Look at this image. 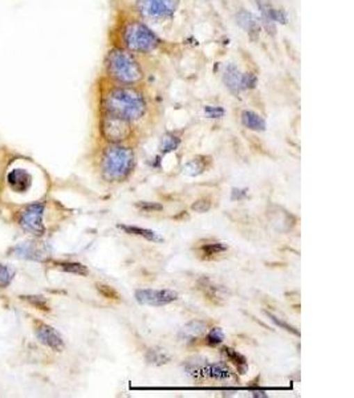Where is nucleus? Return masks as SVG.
Instances as JSON below:
<instances>
[{"label": "nucleus", "mask_w": 354, "mask_h": 398, "mask_svg": "<svg viewBox=\"0 0 354 398\" xmlns=\"http://www.w3.org/2000/svg\"><path fill=\"white\" fill-rule=\"evenodd\" d=\"M56 267H58L60 270L74 273V275H80V276H86L89 273V271L84 264L76 263V262H58L56 263Z\"/></svg>", "instance_id": "nucleus-26"}, {"label": "nucleus", "mask_w": 354, "mask_h": 398, "mask_svg": "<svg viewBox=\"0 0 354 398\" xmlns=\"http://www.w3.org/2000/svg\"><path fill=\"white\" fill-rule=\"evenodd\" d=\"M266 315H267V317H268L269 320H271L276 327L284 329V331H287V332H289V333H292V335H295V336H300V332H298L296 328L293 327V326H291L289 323H287L284 319L279 317L277 315L269 312V311H266Z\"/></svg>", "instance_id": "nucleus-27"}, {"label": "nucleus", "mask_w": 354, "mask_h": 398, "mask_svg": "<svg viewBox=\"0 0 354 398\" xmlns=\"http://www.w3.org/2000/svg\"><path fill=\"white\" fill-rule=\"evenodd\" d=\"M104 70L108 79L117 86H138L145 76L140 61L122 47H113L108 51Z\"/></svg>", "instance_id": "nucleus-2"}, {"label": "nucleus", "mask_w": 354, "mask_h": 398, "mask_svg": "<svg viewBox=\"0 0 354 398\" xmlns=\"http://www.w3.org/2000/svg\"><path fill=\"white\" fill-rule=\"evenodd\" d=\"M191 209H193L195 213H207V212H210V209H211V200L209 198L198 199V200H195V202L193 203Z\"/></svg>", "instance_id": "nucleus-33"}, {"label": "nucleus", "mask_w": 354, "mask_h": 398, "mask_svg": "<svg viewBox=\"0 0 354 398\" xmlns=\"http://www.w3.org/2000/svg\"><path fill=\"white\" fill-rule=\"evenodd\" d=\"M16 253H17V255L29 257V259H40L42 257V248L39 247L38 243H23L22 246L16 247Z\"/></svg>", "instance_id": "nucleus-25"}, {"label": "nucleus", "mask_w": 354, "mask_h": 398, "mask_svg": "<svg viewBox=\"0 0 354 398\" xmlns=\"http://www.w3.org/2000/svg\"><path fill=\"white\" fill-rule=\"evenodd\" d=\"M99 105L102 113L113 114L130 122L141 120L147 112L146 97L137 86H108L101 93Z\"/></svg>", "instance_id": "nucleus-1"}, {"label": "nucleus", "mask_w": 354, "mask_h": 398, "mask_svg": "<svg viewBox=\"0 0 354 398\" xmlns=\"http://www.w3.org/2000/svg\"><path fill=\"white\" fill-rule=\"evenodd\" d=\"M134 298L141 305H150V307H165L178 300V292L162 288V289H153V288H141L134 292Z\"/></svg>", "instance_id": "nucleus-8"}, {"label": "nucleus", "mask_w": 354, "mask_h": 398, "mask_svg": "<svg viewBox=\"0 0 354 398\" xmlns=\"http://www.w3.org/2000/svg\"><path fill=\"white\" fill-rule=\"evenodd\" d=\"M134 168V153L122 143H109L101 156V173L108 182H122Z\"/></svg>", "instance_id": "nucleus-4"}, {"label": "nucleus", "mask_w": 354, "mask_h": 398, "mask_svg": "<svg viewBox=\"0 0 354 398\" xmlns=\"http://www.w3.org/2000/svg\"><path fill=\"white\" fill-rule=\"evenodd\" d=\"M241 121L244 128L252 132H264L267 129V121L262 114L256 113L254 111H243L241 113Z\"/></svg>", "instance_id": "nucleus-16"}, {"label": "nucleus", "mask_w": 354, "mask_h": 398, "mask_svg": "<svg viewBox=\"0 0 354 398\" xmlns=\"http://www.w3.org/2000/svg\"><path fill=\"white\" fill-rule=\"evenodd\" d=\"M234 372L226 363H209L202 370V380H215V381H228L234 379Z\"/></svg>", "instance_id": "nucleus-11"}, {"label": "nucleus", "mask_w": 354, "mask_h": 398, "mask_svg": "<svg viewBox=\"0 0 354 398\" xmlns=\"http://www.w3.org/2000/svg\"><path fill=\"white\" fill-rule=\"evenodd\" d=\"M14 275L15 271L11 267H8L6 264H0V287L1 288L8 287L14 279Z\"/></svg>", "instance_id": "nucleus-29"}, {"label": "nucleus", "mask_w": 354, "mask_h": 398, "mask_svg": "<svg viewBox=\"0 0 354 398\" xmlns=\"http://www.w3.org/2000/svg\"><path fill=\"white\" fill-rule=\"evenodd\" d=\"M97 289L99 294L106 298H112V300H120V295L118 292L112 288L111 285H97Z\"/></svg>", "instance_id": "nucleus-34"}, {"label": "nucleus", "mask_w": 354, "mask_h": 398, "mask_svg": "<svg viewBox=\"0 0 354 398\" xmlns=\"http://www.w3.org/2000/svg\"><path fill=\"white\" fill-rule=\"evenodd\" d=\"M207 323L203 320H193L188 321L187 324H184V327L179 331L178 337L182 342H194L195 339H198L200 336L206 335L207 332Z\"/></svg>", "instance_id": "nucleus-15"}, {"label": "nucleus", "mask_w": 354, "mask_h": 398, "mask_svg": "<svg viewBox=\"0 0 354 398\" xmlns=\"http://www.w3.org/2000/svg\"><path fill=\"white\" fill-rule=\"evenodd\" d=\"M121 47L133 55H149L161 45V39L140 19L124 22L120 29Z\"/></svg>", "instance_id": "nucleus-3"}, {"label": "nucleus", "mask_w": 354, "mask_h": 398, "mask_svg": "<svg viewBox=\"0 0 354 398\" xmlns=\"http://www.w3.org/2000/svg\"><path fill=\"white\" fill-rule=\"evenodd\" d=\"M203 112L207 118H211V120L222 118L226 114V111L222 106H216V105H206L203 108Z\"/></svg>", "instance_id": "nucleus-32"}, {"label": "nucleus", "mask_w": 354, "mask_h": 398, "mask_svg": "<svg viewBox=\"0 0 354 398\" xmlns=\"http://www.w3.org/2000/svg\"><path fill=\"white\" fill-rule=\"evenodd\" d=\"M207 358L204 357H200V356H194V357H190L184 361L182 364L184 367V372L193 377L194 380H202V370L204 368V365L207 364Z\"/></svg>", "instance_id": "nucleus-20"}, {"label": "nucleus", "mask_w": 354, "mask_h": 398, "mask_svg": "<svg viewBox=\"0 0 354 398\" xmlns=\"http://www.w3.org/2000/svg\"><path fill=\"white\" fill-rule=\"evenodd\" d=\"M181 0H136V13L142 19L165 22L177 13Z\"/></svg>", "instance_id": "nucleus-5"}, {"label": "nucleus", "mask_w": 354, "mask_h": 398, "mask_svg": "<svg viewBox=\"0 0 354 398\" xmlns=\"http://www.w3.org/2000/svg\"><path fill=\"white\" fill-rule=\"evenodd\" d=\"M43 216V203H33L20 215V226L35 237H42L45 231Z\"/></svg>", "instance_id": "nucleus-9"}, {"label": "nucleus", "mask_w": 354, "mask_h": 398, "mask_svg": "<svg viewBox=\"0 0 354 398\" xmlns=\"http://www.w3.org/2000/svg\"><path fill=\"white\" fill-rule=\"evenodd\" d=\"M207 162H210L209 158L206 157H195L191 161H188L184 166V174L187 177H198L200 174H203L207 170L209 165Z\"/></svg>", "instance_id": "nucleus-22"}, {"label": "nucleus", "mask_w": 354, "mask_h": 398, "mask_svg": "<svg viewBox=\"0 0 354 398\" xmlns=\"http://www.w3.org/2000/svg\"><path fill=\"white\" fill-rule=\"evenodd\" d=\"M252 396H254V397H260V398L268 397V396L266 395V392H263V390H255V392H252Z\"/></svg>", "instance_id": "nucleus-36"}, {"label": "nucleus", "mask_w": 354, "mask_h": 398, "mask_svg": "<svg viewBox=\"0 0 354 398\" xmlns=\"http://www.w3.org/2000/svg\"><path fill=\"white\" fill-rule=\"evenodd\" d=\"M206 342L211 347H216L220 345L222 342H225V332L222 331V328L214 327L206 332Z\"/></svg>", "instance_id": "nucleus-28"}, {"label": "nucleus", "mask_w": 354, "mask_h": 398, "mask_svg": "<svg viewBox=\"0 0 354 398\" xmlns=\"http://www.w3.org/2000/svg\"><path fill=\"white\" fill-rule=\"evenodd\" d=\"M136 207L142 213H159L163 210V206L156 202H137Z\"/></svg>", "instance_id": "nucleus-31"}, {"label": "nucleus", "mask_w": 354, "mask_h": 398, "mask_svg": "<svg viewBox=\"0 0 354 398\" xmlns=\"http://www.w3.org/2000/svg\"><path fill=\"white\" fill-rule=\"evenodd\" d=\"M99 132L109 143H125L133 134V122L113 114L102 113Z\"/></svg>", "instance_id": "nucleus-6"}, {"label": "nucleus", "mask_w": 354, "mask_h": 398, "mask_svg": "<svg viewBox=\"0 0 354 398\" xmlns=\"http://www.w3.org/2000/svg\"><path fill=\"white\" fill-rule=\"evenodd\" d=\"M227 250H228V246L225 243L219 242L206 243L199 248L200 255L203 256L204 259H211L215 256L222 255L226 253Z\"/></svg>", "instance_id": "nucleus-24"}, {"label": "nucleus", "mask_w": 354, "mask_h": 398, "mask_svg": "<svg viewBox=\"0 0 354 398\" xmlns=\"http://www.w3.org/2000/svg\"><path fill=\"white\" fill-rule=\"evenodd\" d=\"M36 336L39 342L44 344L45 347L51 348L52 351L61 352L64 349V340L61 335L57 332L56 329L45 323H39L36 327Z\"/></svg>", "instance_id": "nucleus-10"}, {"label": "nucleus", "mask_w": 354, "mask_h": 398, "mask_svg": "<svg viewBox=\"0 0 354 398\" xmlns=\"http://www.w3.org/2000/svg\"><path fill=\"white\" fill-rule=\"evenodd\" d=\"M222 355L225 356L226 360H228L232 365H235V368L241 374H246V372L248 369V363L244 356L230 347L222 348Z\"/></svg>", "instance_id": "nucleus-21"}, {"label": "nucleus", "mask_w": 354, "mask_h": 398, "mask_svg": "<svg viewBox=\"0 0 354 398\" xmlns=\"http://www.w3.org/2000/svg\"><path fill=\"white\" fill-rule=\"evenodd\" d=\"M241 77H243V72L235 64H227L222 73L223 84L234 95H239L241 92H243Z\"/></svg>", "instance_id": "nucleus-13"}, {"label": "nucleus", "mask_w": 354, "mask_h": 398, "mask_svg": "<svg viewBox=\"0 0 354 398\" xmlns=\"http://www.w3.org/2000/svg\"><path fill=\"white\" fill-rule=\"evenodd\" d=\"M257 10L260 13V24L262 29L275 35L276 33V26L277 24H287L288 22V15L283 8H279L273 6L269 0H255Z\"/></svg>", "instance_id": "nucleus-7"}, {"label": "nucleus", "mask_w": 354, "mask_h": 398, "mask_svg": "<svg viewBox=\"0 0 354 398\" xmlns=\"http://www.w3.org/2000/svg\"><path fill=\"white\" fill-rule=\"evenodd\" d=\"M145 360L147 364L154 365V367H162L166 365L171 361V356L166 349L161 348V347H152L146 351L145 353Z\"/></svg>", "instance_id": "nucleus-19"}, {"label": "nucleus", "mask_w": 354, "mask_h": 398, "mask_svg": "<svg viewBox=\"0 0 354 398\" xmlns=\"http://www.w3.org/2000/svg\"><path fill=\"white\" fill-rule=\"evenodd\" d=\"M181 145V138L178 136H175L174 133H166L165 136H162L161 141H159V152L162 154H169L171 152H175Z\"/></svg>", "instance_id": "nucleus-23"}, {"label": "nucleus", "mask_w": 354, "mask_h": 398, "mask_svg": "<svg viewBox=\"0 0 354 398\" xmlns=\"http://www.w3.org/2000/svg\"><path fill=\"white\" fill-rule=\"evenodd\" d=\"M236 23L241 26V29L246 31V33L251 39L260 38L262 24H260V20H259V17L256 15L247 11V10H241L236 14Z\"/></svg>", "instance_id": "nucleus-12"}, {"label": "nucleus", "mask_w": 354, "mask_h": 398, "mask_svg": "<svg viewBox=\"0 0 354 398\" xmlns=\"http://www.w3.org/2000/svg\"><path fill=\"white\" fill-rule=\"evenodd\" d=\"M257 86V76L254 72H243L241 77V88L243 90H251L255 89Z\"/></svg>", "instance_id": "nucleus-30"}, {"label": "nucleus", "mask_w": 354, "mask_h": 398, "mask_svg": "<svg viewBox=\"0 0 354 398\" xmlns=\"http://www.w3.org/2000/svg\"><path fill=\"white\" fill-rule=\"evenodd\" d=\"M117 228L122 231H125L129 235H136V237H141L143 239L153 243H162L163 238L156 234V231L149 230V228H138V226H131V225H117Z\"/></svg>", "instance_id": "nucleus-18"}, {"label": "nucleus", "mask_w": 354, "mask_h": 398, "mask_svg": "<svg viewBox=\"0 0 354 398\" xmlns=\"http://www.w3.org/2000/svg\"><path fill=\"white\" fill-rule=\"evenodd\" d=\"M199 288L204 292V296L213 300L216 304L227 298L226 289L222 285H215L210 279L199 280Z\"/></svg>", "instance_id": "nucleus-17"}, {"label": "nucleus", "mask_w": 354, "mask_h": 398, "mask_svg": "<svg viewBox=\"0 0 354 398\" xmlns=\"http://www.w3.org/2000/svg\"><path fill=\"white\" fill-rule=\"evenodd\" d=\"M7 181L15 193H26L32 186V175L24 169H14L8 174Z\"/></svg>", "instance_id": "nucleus-14"}, {"label": "nucleus", "mask_w": 354, "mask_h": 398, "mask_svg": "<svg viewBox=\"0 0 354 398\" xmlns=\"http://www.w3.org/2000/svg\"><path fill=\"white\" fill-rule=\"evenodd\" d=\"M248 196V190L247 189H232L231 191V199L232 200H241Z\"/></svg>", "instance_id": "nucleus-35"}]
</instances>
